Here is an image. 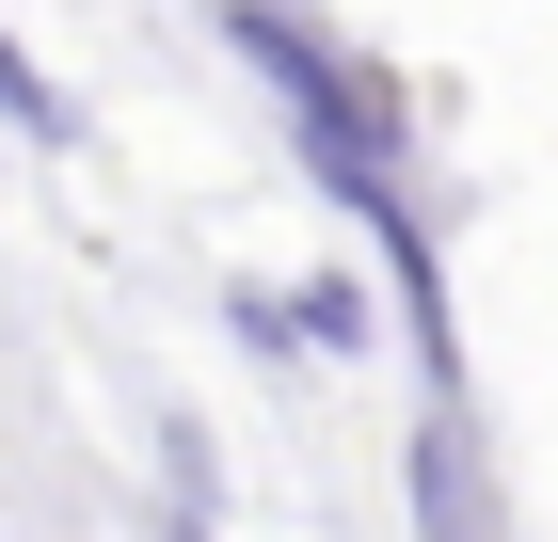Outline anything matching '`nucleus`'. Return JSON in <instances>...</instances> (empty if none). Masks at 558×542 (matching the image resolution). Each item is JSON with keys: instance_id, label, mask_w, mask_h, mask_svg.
<instances>
[{"instance_id": "obj_2", "label": "nucleus", "mask_w": 558, "mask_h": 542, "mask_svg": "<svg viewBox=\"0 0 558 542\" xmlns=\"http://www.w3.org/2000/svg\"><path fill=\"white\" fill-rule=\"evenodd\" d=\"M160 542H208V510H160Z\"/></svg>"}, {"instance_id": "obj_1", "label": "nucleus", "mask_w": 558, "mask_h": 542, "mask_svg": "<svg viewBox=\"0 0 558 542\" xmlns=\"http://www.w3.org/2000/svg\"><path fill=\"white\" fill-rule=\"evenodd\" d=\"M0 128H16V144H64V128H81L64 96H48V64H33L16 33H0Z\"/></svg>"}]
</instances>
